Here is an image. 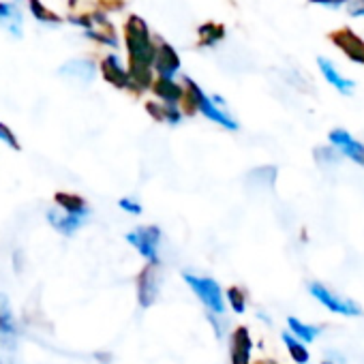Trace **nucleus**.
Instances as JSON below:
<instances>
[{
    "label": "nucleus",
    "instance_id": "nucleus-1",
    "mask_svg": "<svg viewBox=\"0 0 364 364\" xmlns=\"http://www.w3.org/2000/svg\"><path fill=\"white\" fill-rule=\"evenodd\" d=\"M127 46H129V58H131V69H129L131 86L144 90L152 80L150 69L154 67L156 46L150 43L148 28L144 20H139L137 16H133L127 24Z\"/></svg>",
    "mask_w": 364,
    "mask_h": 364
},
{
    "label": "nucleus",
    "instance_id": "nucleus-2",
    "mask_svg": "<svg viewBox=\"0 0 364 364\" xmlns=\"http://www.w3.org/2000/svg\"><path fill=\"white\" fill-rule=\"evenodd\" d=\"M182 279L191 287V291L200 298V302L213 313V315H223L225 313V300H223V289L215 279L208 277H196L191 272H182Z\"/></svg>",
    "mask_w": 364,
    "mask_h": 364
},
{
    "label": "nucleus",
    "instance_id": "nucleus-3",
    "mask_svg": "<svg viewBox=\"0 0 364 364\" xmlns=\"http://www.w3.org/2000/svg\"><path fill=\"white\" fill-rule=\"evenodd\" d=\"M185 82H187V88H189V107L191 109L202 112L208 120H213V122H217V124H221V127H225L230 131L238 129V122L232 116H228L219 105H215V99L206 97V92L196 82H191V77H185Z\"/></svg>",
    "mask_w": 364,
    "mask_h": 364
},
{
    "label": "nucleus",
    "instance_id": "nucleus-4",
    "mask_svg": "<svg viewBox=\"0 0 364 364\" xmlns=\"http://www.w3.org/2000/svg\"><path fill=\"white\" fill-rule=\"evenodd\" d=\"M127 242L148 262L159 264V242H161V230L156 225H141L127 234Z\"/></svg>",
    "mask_w": 364,
    "mask_h": 364
},
{
    "label": "nucleus",
    "instance_id": "nucleus-5",
    "mask_svg": "<svg viewBox=\"0 0 364 364\" xmlns=\"http://www.w3.org/2000/svg\"><path fill=\"white\" fill-rule=\"evenodd\" d=\"M309 291L321 306H326L328 311H332L336 315H345V317H360L362 315V309L353 300H347V298L334 294L332 289H328L321 283H311Z\"/></svg>",
    "mask_w": 364,
    "mask_h": 364
},
{
    "label": "nucleus",
    "instance_id": "nucleus-6",
    "mask_svg": "<svg viewBox=\"0 0 364 364\" xmlns=\"http://www.w3.org/2000/svg\"><path fill=\"white\" fill-rule=\"evenodd\" d=\"M328 139H330V144H332L343 156H347L349 161H353V163H358V165L364 167V144L358 141L349 131H345V129H334V131H330Z\"/></svg>",
    "mask_w": 364,
    "mask_h": 364
},
{
    "label": "nucleus",
    "instance_id": "nucleus-7",
    "mask_svg": "<svg viewBox=\"0 0 364 364\" xmlns=\"http://www.w3.org/2000/svg\"><path fill=\"white\" fill-rule=\"evenodd\" d=\"M0 28L16 39L24 37V14L20 9V0H0Z\"/></svg>",
    "mask_w": 364,
    "mask_h": 364
},
{
    "label": "nucleus",
    "instance_id": "nucleus-8",
    "mask_svg": "<svg viewBox=\"0 0 364 364\" xmlns=\"http://www.w3.org/2000/svg\"><path fill=\"white\" fill-rule=\"evenodd\" d=\"M159 264H148L137 277V300L144 309L152 306L159 296Z\"/></svg>",
    "mask_w": 364,
    "mask_h": 364
},
{
    "label": "nucleus",
    "instance_id": "nucleus-9",
    "mask_svg": "<svg viewBox=\"0 0 364 364\" xmlns=\"http://www.w3.org/2000/svg\"><path fill=\"white\" fill-rule=\"evenodd\" d=\"M230 351H232V364H251V351H253V341L247 328H236L230 341Z\"/></svg>",
    "mask_w": 364,
    "mask_h": 364
},
{
    "label": "nucleus",
    "instance_id": "nucleus-10",
    "mask_svg": "<svg viewBox=\"0 0 364 364\" xmlns=\"http://www.w3.org/2000/svg\"><path fill=\"white\" fill-rule=\"evenodd\" d=\"M154 67H156L159 77L171 80V77L178 73V69H180V58H178V54L173 52V48H169L167 43H161V46L156 48Z\"/></svg>",
    "mask_w": 364,
    "mask_h": 364
},
{
    "label": "nucleus",
    "instance_id": "nucleus-11",
    "mask_svg": "<svg viewBox=\"0 0 364 364\" xmlns=\"http://www.w3.org/2000/svg\"><path fill=\"white\" fill-rule=\"evenodd\" d=\"M332 41L353 60L364 65V41L360 37H355L351 31H341L336 35H332Z\"/></svg>",
    "mask_w": 364,
    "mask_h": 364
},
{
    "label": "nucleus",
    "instance_id": "nucleus-12",
    "mask_svg": "<svg viewBox=\"0 0 364 364\" xmlns=\"http://www.w3.org/2000/svg\"><path fill=\"white\" fill-rule=\"evenodd\" d=\"M101 71H103V77H105L109 84H114V86H118V88H129V86H131V77H129V73L120 67V63H118L116 56H107V58L103 60V65H101Z\"/></svg>",
    "mask_w": 364,
    "mask_h": 364
},
{
    "label": "nucleus",
    "instance_id": "nucleus-13",
    "mask_svg": "<svg viewBox=\"0 0 364 364\" xmlns=\"http://www.w3.org/2000/svg\"><path fill=\"white\" fill-rule=\"evenodd\" d=\"M317 65H319V69H321V73H323V77L341 92V95H351L353 92V88H355V84L351 82V80H345L336 69H334V65L330 63V60H326V58H317Z\"/></svg>",
    "mask_w": 364,
    "mask_h": 364
},
{
    "label": "nucleus",
    "instance_id": "nucleus-14",
    "mask_svg": "<svg viewBox=\"0 0 364 364\" xmlns=\"http://www.w3.org/2000/svg\"><path fill=\"white\" fill-rule=\"evenodd\" d=\"M54 202L58 204V208L71 217H86L88 215V204L84 202V198L75 196V193H56Z\"/></svg>",
    "mask_w": 364,
    "mask_h": 364
},
{
    "label": "nucleus",
    "instance_id": "nucleus-15",
    "mask_svg": "<svg viewBox=\"0 0 364 364\" xmlns=\"http://www.w3.org/2000/svg\"><path fill=\"white\" fill-rule=\"evenodd\" d=\"M152 88H154V95L165 101V105H176L182 99V88L178 84H173V80L159 77Z\"/></svg>",
    "mask_w": 364,
    "mask_h": 364
},
{
    "label": "nucleus",
    "instance_id": "nucleus-16",
    "mask_svg": "<svg viewBox=\"0 0 364 364\" xmlns=\"http://www.w3.org/2000/svg\"><path fill=\"white\" fill-rule=\"evenodd\" d=\"M281 338H283V343H285V347H287V351H289V355L294 358L296 364H306L309 362L311 353H309L306 345L300 338H296L291 332H283Z\"/></svg>",
    "mask_w": 364,
    "mask_h": 364
},
{
    "label": "nucleus",
    "instance_id": "nucleus-17",
    "mask_svg": "<svg viewBox=\"0 0 364 364\" xmlns=\"http://www.w3.org/2000/svg\"><path fill=\"white\" fill-rule=\"evenodd\" d=\"M287 326H289L291 334H294L296 338H300L302 343H313V341L317 338V334H319V328L309 326V323L300 321L298 317H287Z\"/></svg>",
    "mask_w": 364,
    "mask_h": 364
},
{
    "label": "nucleus",
    "instance_id": "nucleus-18",
    "mask_svg": "<svg viewBox=\"0 0 364 364\" xmlns=\"http://www.w3.org/2000/svg\"><path fill=\"white\" fill-rule=\"evenodd\" d=\"M28 5H31V14L33 18L39 22V24H46V26H58L63 24V18L54 16L48 7H43L39 0H28Z\"/></svg>",
    "mask_w": 364,
    "mask_h": 364
},
{
    "label": "nucleus",
    "instance_id": "nucleus-19",
    "mask_svg": "<svg viewBox=\"0 0 364 364\" xmlns=\"http://www.w3.org/2000/svg\"><path fill=\"white\" fill-rule=\"evenodd\" d=\"M60 73L65 75H73V77H82V80H90L95 75V65L88 63V60H71L69 65H65L60 69Z\"/></svg>",
    "mask_w": 364,
    "mask_h": 364
},
{
    "label": "nucleus",
    "instance_id": "nucleus-20",
    "mask_svg": "<svg viewBox=\"0 0 364 364\" xmlns=\"http://www.w3.org/2000/svg\"><path fill=\"white\" fill-rule=\"evenodd\" d=\"M148 112L156 120H165L169 124H178L180 122V112H178L176 105H154V103H148Z\"/></svg>",
    "mask_w": 364,
    "mask_h": 364
},
{
    "label": "nucleus",
    "instance_id": "nucleus-21",
    "mask_svg": "<svg viewBox=\"0 0 364 364\" xmlns=\"http://www.w3.org/2000/svg\"><path fill=\"white\" fill-rule=\"evenodd\" d=\"M225 298H228V302H230V306H232V311H234V313H245V309H247V300H245L242 289H238V287H230V289L225 291Z\"/></svg>",
    "mask_w": 364,
    "mask_h": 364
},
{
    "label": "nucleus",
    "instance_id": "nucleus-22",
    "mask_svg": "<svg viewBox=\"0 0 364 364\" xmlns=\"http://www.w3.org/2000/svg\"><path fill=\"white\" fill-rule=\"evenodd\" d=\"M0 139H3L7 146H11L14 150H22V146H20V141H18L16 133H14L7 124H3V122H0Z\"/></svg>",
    "mask_w": 364,
    "mask_h": 364
},
{
    "label": "nucleus",
    "instance_id": "nucleus-23",
    "mask_svg": "<svg viewBox=\"0 0 364 364\" xmlns=\"http://www.w3.org/2000/svg\"><path fill=\"white\" fill-rule=\"evenodd\" d=\"M120 208L122 210H127V213H131V215H139L141 213V206L137 204V202H131V200H120Z\"/></svg>",
    "mask_w": 364,
    "mask_h": 364
},
{
    "label": "nucleus",
    "instance_id": "nucleus-24",
    "mask_svg": "<svg viewBox=\"0 0 364 364\" xmlns=\"http://www.w3.org/2000/svg\"><path fill=\"white\" fill-rule=\"evenodd\" d=\"M349 14H351L353 18L364 16V0H355V3H351V5H349Z\"/></svg>",
    "mask_w": 364,
    "mask_h": 364
},
{
    "label": "nucleus",
    "instance_id": "nucleus-25",
    "mask_svg": "<svg viewBox=\"0 0 364 364\" xmlns=\"http://www.w3.org/2000/svg\"><path fill=\"white\" fill-rule=\"evenodd\" d=\"M313 3H319V5H326V7H341L345 0H313Z\"/></svg>",
    "mask_w": 364,
    "mask_h": 364
},
{
    "label": "nucleus",
    "instance_id": "nucleus-26",
    "mask_svg": "<svg viewBox=\"0 0 364 364\" xmlns=\"http://www.w3.org/2000/svg\"><path fill=\"white\" fill-rule=\"evenodd\" d=\"M5 311H0V332H3V330H9V328H5Z\"/></svg>",
    "mask_w": 364,
    "mask_h": 364
},
{
    "label": "nucleus",
    "instance_id": "nucleus-27",
    "mask_svg": "<svg viewBox=\"0 0 364 364\" xmlns=\"http://www.w3.org/2000/svg\"><path fill=\"white\" fill-rule=\"evenodd\" d=\"M259 364H270V362H268V360H266V362H259Z\"/></svg>",
    "mask_w": 364,
    "mask_h": 364
},
{
    "label": "nucleus",
    "instance_id": "nucleus-28",
    "mask_svg": "<svg viewBox=\"0 0 364 364\" xmlns=\"http://www.w3.org/2000/svg\"><path fill=\"white\" fill-rule=\"evenodd\" d=\"M321 364H332V362H321Z\"/></svg>",
    "mask_w": 364,
    "mask_h": 364
}]
</instances>
